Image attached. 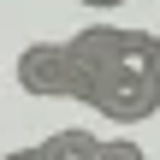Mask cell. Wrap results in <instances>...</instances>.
Instances as JSON below:
<instances>
[{
  "label": "cell",
  "instance_id": "obj_1",
  "mask_svg": "<svg viewBox=\"0 0 160 160\" xmlns=\"http://www.w3.org/2000/svg\"><path fill=\"white\" fill-rule=\"evenodd\" d=\"M71 65H77V95L101 77H125V83H154L160 89V42L154 30H131V24H89L77 36H65Z\"/></svg>",
  "mask_w": 160,
  "mask_h": 160
},
{
  "label": "cell",
  "instance_id": "obj_2",
  "mask_svg": "<svg viewBox=\"0 0 160 160\" xmlns=\"http://www.w3.org/2000/svg\"><path fill=\"white\" fill-rule=\"evenodd\" d=\"M18 89L77 101V65H71V48H65V42H30V48L18 53Z\"/></svg>",
  "mask_w": 160,
  "mask_h": 160
},
{
  "label": "cell",
  "instance_id": "obj_3",
  "mask_svg": "<svg viewBox=\"0 0 160 160\" xmlns=\"http://www.w3.org/2000/svg\"><path fill=\"white\" fill-rule=\"evenodd\" d=\"M77 101L95 107L101 119H113V125H142V119L160 113V89L154 83H125V77H101V83H89Z\"/></svg>",
  "mask_w": 160,
  "mask_h": 160
},
{
  "label": "cell",
  "instance_id": "obj_4",
  "mask_svg": "<svg viewBox=\"0 0 160 160\" xmlns=\"http://www.w3.org/2000/svg\"><path fill=\"white\" fill-rule=\"evenodd\" d=\"M95 148H101V137H89V131H77V125L48 131V137L36 142V154H42V160H95Z\"/></svg>",
  "mask_w": 160,
  "mask_h": 160
},
{
  "label": "cell",
  "instance_id": "obj_5",
  "mask_svg": "<svg viewBox=\"0 0 160 160\" xmlns=\"http://www.w3.org/2000/svg\"><path fill=\"white\" fill-rule=\"evenodd\" d=\"M95 160H148V154H142V142H131V137H101Z\"/></svg>",
  "mask_w": 160,
  "mask_h": 160
},
{
  "label": "cell",
  "instance_id": "obj_6",
  "mask_svg": "<svg viewBox=\"0 0 160 160\" xmlns=\"http://www.w3.org/2000/svg\"><path fill=\"white\" fill-rule=\"evenodd\" d=\"M0 160H42L36 148H12V154H0Z\"/></svg>",
  "mask_w": 160,
  "mask_h": 160
},
{
  "label": "cell",
  "instance_id": "obj_7",
  "mask_svg": "<svg viewBox=\"0 0 160 160\" xmlns=\"http://www.w3.org/2000/svg\"><path fill=\"white\" fill-rule=\"evenodd\" d=\"M83 6H95V12H113V6H125V0H83Z\"/></svg>",
  "mask_w": 160,
  "mask_h": 160
}]
</instances>
